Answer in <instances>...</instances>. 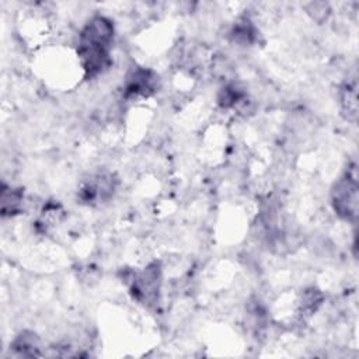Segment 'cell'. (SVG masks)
Returning a JSON list of instances; mask_svg holds the SVG:
<instances>
[{
    "mask_svg": "<svg viewBox=\"0 0 359 359\" xmlns=\"http://www.w3.org/2000/svg\"><path fill=\"white\" fill-rule=\"evenodd\" d=\"M229 36L234 43L250 46L258 41V28L248 15H241L231 25Z\"/></svg>",
    "mask_w": 359,
    "mask_h": 359,
    "instance_id": "obj_8",
    "label": "cell"
},
{
    "mask_svg": "<svg viewBox=\"0 0 359 359\" xmlns=\"http://www.w3.org/2000/svg\"><path fill=\"white\" fill-rule=\"evenodd\" d=\"M358 189L356 165L351 164L334 182L330 192L331 206L335 215L345 222H355L358 217Z\"/></svg>",
    "mask_w": 359,
    "mask_h": 359,
    "instance_id": "obj_3",
    "label": "cell"
},
{
    "mask_svg": "<svg viewBox=\"0 0 359 359\" xmlns=\"http://www.w3.org/2000/svg\"><path fill=\"white\" fill-rule=\"evenodd\" d=\"M160 88L158 74L149 67L136 66L130 69L123 80V98H149Z\"/></svg>",
    "mask_w": 359,
    "mask_h": 359,
    "instance_id": "obj_5",
    "label": "cell"
},
{
    "mask_svg": "<svg viewBox=\"0 0 359 359\" xmlns=\"http://www.w3.org/2000/svg\"><path fill=\"white\" fill-rule=\"evenodd\" d=\"M24 192L21 188L1 182L0 187V213L3 217H14L22 212Z\"/></svg>",
    "mask_w": 359,
    "mask_h": 359,
    "instance_id": "obj_6",
    "label": "cell"
},
{
    "mask_svg": "<svg viewBox=\"0 0 359 359\" xmlns=\"http://www.w3.org/2000/svg\"><path fill=\"white\" fill-rule=\"evenodd\" d=\"M247 94L236 83H229L222 87L217 94V104L223 109H233L245 102Z\"/></svg>",
    "mask_w": 359,
    "mask_h": 359,
    "instance_id": "obj_10",
    "label": "cell"
},
{
    "mask_svg": "<svg viewBox=\"0 0 359 359\" xmlns=\"http://www.w3.org/2000/svg\"><path fill=\"white\" fill-rule=\"evenodd\" d=\"M341 111L348 121L356 122L358 118V83L356 79L346 80L339 88Z\"/></svg>",
    "mask_w": 359,
    "mask_h": 359,
    "instance_id": "obj_9",
    "label": "cell"
},
{
    "mask_svg": "<svg viewBox=\"0 0 359 359\" xmlns=\"http://www.w3.org/2000/svg\"><path fill=\"white\" fill-rule=\"evenodd\" d=\"M125 279L132 299L139 304L151 309L160 303L163 285V268L160 261H153L143 269L130 272L129 278Z\"/></svg>",
    "mask_w": 359,
    "mask_h": 359,
    "instance_id": "obj_2",
    "label": "cell"
},
{
    "mask_svg": "<svg viewBox=\"0 0 359 359\" xmlns=\"http://www.w3.org/2000/svg\"><path fill=\"white\" fill-rule=\"evenodd\" d=\"M118 178L109 171H97L80 182L77 199L87 206H101L108 203L116 191Z\"/></svg>",
    "mask_w": 359,
    "mask_h": 359,
    "instance_id": "obj_4",
    "label": "cell"
},
{
    "mask_svg": "<svg viewBox=\"0 0 359 359\" xmlns=\"http://www.w3.org/2000/svg\"><path fill=\"white\" fill-rule=\"evenodd\" d=\"M63 216H65V210L60 203L48 202L41 210V215L36 222V227L38 230H42L45 233L50 227H53L56 223H59L63 219Z\"/></svg>",
    "mask_w": 359,
    "mask_h": 359,
    "instance_id": "obj_12",
    "label": "cell"
},
{
    "mask_svg": "<svg viewBox=\"0 0 359 359\" xmlns=\"http://www.w3.org/2000/svg\"><path fill=\"white\" fill-rule=\"evenodd\" d=\"M10 351L15 356H24V358H34L41 356V341L39 337L34 331L24 330L20 334L14 337V339L10 342Z\"/></svg>",
    "mask_w": 359,
    "mask_h": 359,
    "instance_id": "obj_7",
    "label": "cell"
},
{
    "mask_svg": "<svg viewBox=\"0 0 359 359\" xmlns=\"http://www.w3.org/2000/svg\"><path fill=\"white\" fill-rule=\"evenodd\" d=\"M115 39V25L111 18L95 14L79 32L76 53L84 79L93 80L102 74L112 63L111 50Z\"/></svg>",
    "mask_w": 359,
    "mask_h": 359,
    "instance_id": "obj_1",
    "label": "cell"
},
{
    "mask_svg": "<svg viewBox=\"0 0 359 359\" xmlns=\"http://www.w3.org/2000/svg\"><path fill=\"white\" fill-rule=\"evenodd\" d=\"M306 11L317 22L325 21L331 14L330 4L324 3V1H314V3L306 4Z\"/></svg>",
    "mask_w": 359,
    "mask_h": 359,
    "instance_id": "obj_13",
    "label": "cell"
},
{
    "mask_svg": "<svg viewBox=\"0 0 359 359\" xmlns=\"http://www.w3.org/2000/svg\"><path fill=\"white\" fill-rule=\"evenodd\" d=\"M324 302V296L321 290L317 287H307L303 290L300 300H299V314L304 317H310L321 307Z\"/></svg>",
    "mask_w": 359,
    "mask_h": 359,
    "instance_id": "obj_11",
    "label": "cell"
}]
</instances>
